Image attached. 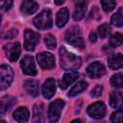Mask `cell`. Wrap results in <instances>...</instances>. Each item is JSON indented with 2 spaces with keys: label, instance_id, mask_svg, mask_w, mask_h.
Wrapping results in <instances>:
<instances>
[{
  "label": "cell",
  "instance_id": "1",
  "mask_svg": "<svg viewBox=\"0 0 123 123\" xmlns=\"http://www.w3.org/2000/svg\"><path fill=\"white\" fill-rule=\"evenodd\" d=\"M60 61L61 66L64 70L68 71H75L82 64V60L80 59V57L74 55L64 47H61L60 49Z\"/></svg>",
  "mask_w": 123,
  "mask_h": 123
},
{
  "label": "cell",
  "instance_id": "2",
  "mask_svg": "<svg viewBox=\"0 0 123 123\" xmlns=\"http://www.w3.org/2000/svg\"><path fill=\"white\" fill-rule=\"evenodd\" d=\"M65 40L71 44L72 46L79 48V49H83L85 47V42L84 39L82 37L80 29L77 26H73L71 28H69L66 33H65Z\"/></svg>",
  "mask_w": 123,
  "mask_h": 123
},
{
  "label": "cell",
  "instance_id": "3",
  "mask_svg": "<svg viewBox=\"0 0 123 123\" xmlns=\"http://www.w3.org/2000/svg\"><path fill=\"white\" fill-rule=\"evenodd\" d=\"M34 25L39 30H46L52 27L53 19H52V12L50 10H43L39 12L33 20Z\"/></svg>",
  "mask_w": 123,
  "mask_h": 123
},
{
  "label": "cell",
  "instance_id": "4",
  "mask_svg": "<svg viewBox=\"0 0 123 123\" xmlns=\"http://www.w3.org/2000/svg\"><path fill=\"white\" fill-rule=\"evenodd\" d=\"M13 80V71L8 64L0 65V90L7 89Z\"/></svg>",
  "mask_w": 123,
  "mask_h": 123
},
{
  "label": "cell",
  "instance_id": "5",
  "mask_svg": "<svg viewBox=\"0 0 123 123\" xmlns=\"http://www.w3.org/2000/svg\"><path fill=\"white\" fill-rule=\"evenodd\" d=\"M64 105H65L64 101L61 99H57L50 104L48 110V117L50 122H57L60 119Z\"/></svg>",
  "mask_w": 123,
  "mask_h": 123
},
{
  "label": "cell",
  "instance_id": "6",
  "mask_svg": "<svg viewBox=\"0 0 123 123\" xmlns=\"http://www.w3.org/2000/svg\"><path fill=\"white\" fill-rule=\"evenodd\" d=\"M39 41V35L32 30H25L24 33V48L27 51H33Z\"/></svg>",
  "mask_w": 123,
  "mask_h": 123
},
{
  "label": "cell",
  "instance_id": "7",
  "mask_svg": "<svg viewBox=\"0 0 123 123\" xmlns=\"http://www.w3.org/2000/svg\"><path fill=\"white\" fill-rule=\"evenodd\" d=\"M37 60L42 69H52L55 66V58L51 53L43 52L37 54Z\"/></svg>",
  "mask_w": 123,
  "mask_h": 123
},
{
  "label": "cell",
  "instance_id": "8",
  "mask_svg": "<svg viewBox=\"0 0 123 123\" xmlns=\"http://www.w3.org/2000/svg\"><path fill=\"white\" fill-rule=\"evenodd\" d=\"M20 66L22 68L23 73L29 76H35L37 75V69H36V64L34 62V59L32 56H24L20 62Z\"/></svg>",
  "mask_w": 123,
  "mask_h": 123
},
{
  "label": "cell",
  "instance_id": "9",
  "mask_svg": "<svg viewBox=\"0 0 123 123\" xmlns=\"http://www.w3.org/2000/svg\"><path fill=\"white\" fill-rule=\"evenodd\" d=\"M106 105L103 102H95L87 108V113L95 119L103 118L106 114Z\"/></svg>",
  "mask_w": 123,
  "mask_h": 123
},
{
  "label": "cell",
  "instance_id": "10",
  "mask_svg": "<svg viewBox=\"0 0 123 123\" xmlns=\"http://www.w3.org/2000/svg\"><path fill=\"white\" fill-rule=\"evenodd\" d=\"M5 53L7 58L11 62H15L20 55L21 52V46L19 42H12V43H8L4 47Z\"/></svg>",
  "mask_w": 123,
  "mask_h": 123
},
{
  "label": "cell",
  "instance_id": "11",
  "mask_svg": "<svg viewBox=\"0 0 123 123\" xmlns=\"http://www.w3.org/2000/svg\"><path fill=\"white\" fill-rule=\"evenodd\" d=\"M86 73L90 78L96 79L102 77L106 73L105 66L100 62H94L86 67Z\"/></svg>",
  "mask_w": 123,
  "mask_h": 123
},
{
  "label": "cell",
  "instance_id": "12",
  "mask_svg": "<svg viewBox=\"0 0 123 123\" xmlns=\"http://www.w3.org/2000/svg\"><path fill=\"white\" fill-rule=\"evenodd\" d=\"M42 95L45 99H51L55 92H56V82L53 78H49L45 81L44 85L42 86Z\"/></svg>",
  "mask_w": 123,
  "mask_h": 123
},
{
  "label": "cell",
  "instance_id": "13",
  "mask_svg": "<svg viewBox=\"0 0 123 123\" xmlns=\"http://www.w3.org/2000/svg\"><path fill=\"white\" fill-rule=\"evenodd\" d=\"M26 92L33 96V97H37L39 94V84L38 81L34 80V79H30V80H26L24 82L23 85Z\"/></svg>",
  "mask_w": 123,
  "mask_h": 123
},
{
  "label": "cell",
  "instance_id": "14",
  "mask_svg": "<svg viewBox=\"0 0 123 123\" xmlns=\"http://www.w3.org/2000/svg\"><path fill=\"white\" fill-rule=\"evenodd\" d=\"M79 78V73L76 71H69L68 73H65L61 82H60V86L62 89H65L68 86H70L71 84H73L75 81H77V79Z\"/></svg>",
  "mask_w": 123,
  "mask_h": 123
},
{
  "label": "cell",
  "instance_id": "15",
  "mask_svg": "<svg viewBox=\"0 0 123 123\" xmlns=\"http://www.w3.org/2000/svg\"><path fill=\"white\" fill-rule=\"evenodd\" d=\"M38 9V4L34 0H23L21 3V12L26 14L30 15L36 12Z\"/></svg>",
  "mask_w": 123,
  "mask_h": 123
},
{
  "label": "cell",
  "instance_id": "16",
  "mask_svg": "<svg viewBox=\"0 0 123 123\" xmlns=\"http://www.w3.org/2000/svg\"><path fill=\"white\" fill-rule=\"evenodd\" d=\"M108 64L111 69H119L123 64V57L120 53L111 54L108 59Z\"/></svg>",
  "mask_w": 123,
  "mask_h": 123
},
{
  "label": "cell",
  "instance_id": "17",
  "mask_svg": "<svg viewBox=\"0 0 123 123\" xmlns=\"http://www.w3.org/2000/svg\"><path fill=\"white\" fill-rule=\"evenodd\" d=\"M29 116H30V113L26 107H20L16 109L15 111L13 112V118L19 123L27 122L29 119Z\"/></svg>",
  "mask_w": 123,
  "mask_h": 123
},
{
  "label": "cell",
  "instance_id": "18",
  "mask_svg": "<svg viewBox=\"0 0 123 123\" xmlns=\"http://www.w3.org/2000/svg\"><path fill=\"white\" fill-rule=\"evenodd\" d=\"M68 18H69V12L66 8H62L61 9L58 13H57V16H56V25L60 28L63 27L67 21H68Z\"/></svg>",
  "mask_w": 123,
  "mask_h": 123
},
{
  "label": "cell",
  "instance_id": "19",
  "mask_svg": "<svg viewBox=\"0 0 123 123\" xmlns=\"http://www.w3.org/2000/svg\"><path fill=\"white\" fill-rule=\"evenodd\" d=\"M110 106L114 109H121L122 107V92L113 91L110 95Z\"/></svg>",
  "mask_w": 123,
  "mask_h": 123
},
{
  "label": "cell",
  "instance_id": "20",
  "mask_svg": "<svg viewBox=\"0 0 123 123\" xmlns=\"http://www.w3.org/2000/svg\"><path fill=\"white\" fill-rule=\"evenodd\" d=\"M86 12V2H80L76 5V9L75 12L73 13V19L75 21H80L81 19H83L85 17Z\"/></svg>",
  "mask_w": 123,
  "mask_h": 123
},
{
  "label": "cell",
  "instance_id": "21",
  "mask_svg": "<svg viewBox=\"0 0 123 123\" xmlns=\"http://www.w3.org/2000/svg\"><path fill=\"white\" fill-rule=\"evenodd\" d=\"M14 102H15V99L13 97H11V96L2 98L0 100V115L5 114L6 111L12 107Z\"/></svg>",
  "mask_w": 123,
  "mask_h": 123
},
{
  "label": "cell",
  "instance_id": "22",
  "mask_svg": "<svg viewBox=\"0 0 123 123\" xmlns=\"http://www.w3.org/2000/svg\"><path fill=\"white\" fill-rule=\"evenodd\" d=\"M44 106L41 103L35 105L34 107V122H42L44 120Z\"/></svg>",
  "mask_w": 123,
  "mask_h": 123
},
{
  "label": "cell",
  "instance_id": "23",
  "mask_svg": "<svg viewBox=\"0 0 123 123\" xmlns=\"http://www.w3.org/2000/svg\"><path fill=\"white\" fill-rule=\"evenodd\" d=\"M87 87V83L85 81H81L79 83H77L68 92V96H75L81 92H83L86 88Z\"/></svg>",
  "mask_w": 123,
  "mask_h": 123
},
{
  "label": "cell",
  "instance_id": "24",
  "mask_svg": "<svg viewBox=\"0 0 123 123\" xmlns=\"http://www.w3.org/2000/svg\"><path fill=\"white\" fill-rule=\"evenodd\" d=\"M122 15H123V14H122V8L120 7V8L118 9V11H117L114 14H112V16H111V23H112L113 25L117 26V27H121V26L123 25V16H122Z\"/></svg>",
  "mask_w": 123,
  "mask_h": 123
},
{
  "label": "cell",
  "instance_id": "25",
  "mask_svg": "<svg viewBox=\"0 0 123 123\" xmlns=\"http://www.w3.org/2000/svg\"><path fill=\"white\" fill-rule=\"evenodd\" d=\"M101 5H102L103 10L106 12H110L115 8L116 1L115 0H101Z\"/></svg>",
  "mask_w": 123,
  "mask_h": 123
},
{
  "label": "cell",
  "instance_id": "26",
  "mask_svg": "<svg viewBox=\"0 0 123 123\" xmlns=\"http://www.w3.org/2000/svg\"><path fill=\"white\" fill-rule=\"evenodd\" d=\"M111 33V26L107 23L102 24L98 27V34L101 38H106Z\"/></svg>",
  "mask_w": 123,
  "mask_h": 123
},
{
  "label": "cell",
  "instance_id": "27",
  "mask_svg": "<svg viewBox=\"0 0 123 123\" xmlns=\"http://www.w3.org/2000/svg\"><path fill=\"white\" fill-rule=\"evenodd\" d=\"M122 44V35L119 33H115L111 36L110 39V45L111 47H118Z\"/></svg>",
  "mask_w": 123,
  "mask_h": 123
},
{
  "label": "cell",
  "instance_id": "28",
  "mask_svg": "<svg viewBox=\"0 0 123 123\" xmlns=\"http://www.w3.org/2000/svg\"><path fill=\"white\" fill-rule=\"evenodd\" d=\"M122 73H117V74H114L111 79V84L112 86L114 87H117V88H121L122 87Z\"/></svg>",
  "mask_w": 123,
  "mask_h": 123
},
{
  "label": "cell",
  "instance_id": "29",
  "mask_svg": "<svg viewBox=\"0 0 123 123\" xmlns=\"http://www.w3.org/2000/svg\"><path fill=\"white\" fill-rule=\"evenodd\" d=\"M44 42H45L46 46H47L49 49H54V48L56 47V45H57V41H56L55 37H54L52 35H50V34H48V35L45 36V37H44Z\"/></svg>",
  "mask_w": 123,
  "mask_h": 123
},
{
  "label": "cell",
  "instance_id": "30",
  "mask_svg": "<svg viewBox=\"0 0 123 123\" xmlns=\"http://www.w3.org/2000/svg\"><path fill=\"white\" fill-rule=\"evenodd\" d=\"M122 119H123V111H122L121 109H118L115 112H113V113L111 115V122H113V123L122 122Z\"/></svg>",
  "mask_w": 123,
  "mask_h": 123
},
{
  "label": "cell",
  "instance_id": "31",
  "mask_svg": "<svg viewBox=\"0 0 123 123\" xmlns=\"http://www.w3.org/2000/svg\"><path fill=\"white\" fill-rule=\"evenodd\" d=\"M12 5V0H0V10H9Z\"/></svg>",
  "mask_w": 123,
  "mask_h": 123
},
{
  "label": "cell",
  "instance_id": "32",
  "mask_svg": "<svg viewBox=\"0 0 123 123\" xmlns=\"http://www.w3.org/2000/svg\"><path fill=\"white\" fill-rule=\"evenodd\" d=\"M102 92H103V86H100V85H98V86H96L91 90L90 95H91L92 97H99V96L102 94Z\"/></svg>",
  "mask_w": 123,
  "mask_h": 123
},
{
  "label": "cell",
  "instance_id": "33",
  "mask_svg": "<svg viewBox=\"0 0 123 123\" xmlns=\"http://www.w3.org/2000/svg\"><path fill=\"white\" fill-rule=\"evenodd\" d=\"M16 34H17V31L16 30H11V31H9L8 33H6L5 34V38H12V37H13L14 36H16Z\"/></svg>",
  "mask_w": 123,
  "mask_h": 123
},
{
  "label": "cell",
  "instance_id": "34",
  "mask_svg": "<svg viewBox=\"0 0 123 123\" xmlns=\"http://www.w3.org/2000/svg\"><path fill=\"white\" fill-rule=\"evenodd\" d=\"M96 39H97V37H96V34L95 33H90V35H89V40H90V42H95L96 41Z\"/></svg>",
  "mask_w": 123,
  "mask_h": 123
},
{
  "label": "cell",
  "instance_id": "35",
  "mask_svg": "<svg viewBox=\"0 0 123 123\" xmlns=\"http://www.w3.org/2000/svg\"><path fill=\"white\" fill-rule=\"evenodd\" d=\"M55 1V3L57 4V5H62L65 0H54Z\"/></svg>",
  "mask_w": 123,
  "mask_h": 123
},
{
  "label": "cell",
  "instance_id": "36",
  "mask_svg": "<svg viewBox=\"0 0 123 123\" xmlns=\"http://www.w3.org/2000/svg\"><path fill=\"white\" fill-rule=\"evenodd\" d=\"M1 20H2V17H1V14H0V23H1Z\"/></svg>",
  "mask_w": 123,
  "mask_h": 123
}]
</instances>
